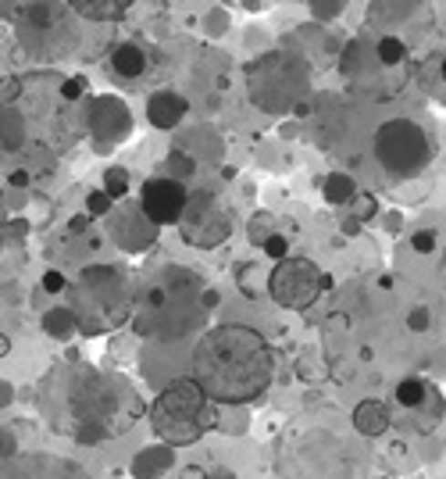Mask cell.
I'll use <instances>...</instances> for the list:
<instances>
[{"instance_id": "6da1fadb", "label": "cell", "mask_w": 446, "mask_h": 479, "mask_svg": "<svg viewBox=\"0 0 446 479\" xmlns=\"http://www.w3.org/2000/svg\"><path fill=\"white\" fill-rule=\"evenodd\" d=\"M275 380V354L250 326H214L193 348V383L207 401L246 404Z\"/></svg>"}, {"instance_id": "7a4b0ae2", "label": "cell", "mask_w": 446, "mask_h": 479, "mask_svg": "<svg viewBox=\"0 0 446 479\" xmlns=\"http://www.w3.org/2000/svg\"><path fill=\"white\" fill-rule=\"evenodd\" d=\"M68 376L72 380H65V390H57V397L43 393L40 404L57 433L72 436L79 443H100L122 436V430H129L132 419L140 415L136 401L122 404V397H132V390L119 380H108L97 369H79Z\"/></svg>"}, {"instance_id": "3957f363", "label": "cell", "mask_w": 446, "mask_h": 479, "mask_svg": "<svg viewBox=\"0 0 446 479\" xmlns=\"http://www.w3.org/2000/svg\"><path fill=\"white\" fill-rule=\"evenodd\" d=\"M218 422L214 404L203 397V390L193 380H179L164 387L150 408V426L171 447H190L203 433H211Z\"/></svg>"}, {"instance_id": "277c9868", "label": "cell", "mask_w": 446, "mask_h": 479, "mask_svg": "<svg viewBox=\"0 0 446 479\" xmlns=\"http://www.w3.org/2000/svg\"><path fill=\"white\" fill-rule=\"evenodd\" d=\"M318 286H322V272H318V265L307 262V258H283L275 265L272 279H268L272 297L283 307H296V311L315 305V297L322 294Z\"/></svg>"}, {"instance_id": "5b68a950", "label": "cell", "mask_w": 446, "mask_h": 479, "mask_svg": "<svg viewBox=\"0 0 446 479\" xmlns=\"http://www.w3.org/2000/svg\"><path fill=\"white\" fill-rule=\"evenodd\" d=\"M186 201H190V193H186V186L179 179H150L140 190L143 215L150 218V222H158V225L179 222L182 212H186Z\"/></svg>"}, {"instance_id": "8992f818", "label": "cell", "mask_w": 446, "mask_h": 479, "mask_svg": "<svg viewBox=\"0 0 446 479\" xmlns=\"http://www.w3.org/2000/svg\"><path fill=\"white\" fill-rule=\"evenodd\" d=\"M0 479H89L76 462L54 454H22L0 465Z\"/></svg>"}, {"instance_id": "52a82bcc", "label": "cell", "mask_w": 446, "mask_h": 479, "mask_svg": "<svg viewBox=\"0 0 446 479\" xmlns=\"http://www.w3.org/2000/svg\"><path fill=\"white\" fill-rule=\"evenodd\" d=\"M182 115H186V100H182L179 93L161 89V93L150 97V122H154L158 130H175V126L182 122Z\"/></svg>"}, {"instance_id": "ba28073f", "label": "cell", "mask_w": 446, "mask_h": 479, "mask_svg": "<svg viewBox=\"0 0 446 479\" xmlns=\"http://www.w3.org/2000/svg\"><path fill=\"white\" fill-rule=\"evenodd\" d=\"M354 426H358V433L365 436H382L389 430V411H386V404H382V401H361L358 411H354Z\"/></svg>"}, {"instance_id": "9c48e42d", "label": "cell", "mask_w": 446, "mask_h": 479, "mask_svg": "<svg viewBox=\"0 0 446 479\" xmlns=\"http://www.w3.org/2000/svg\"><path fill=\"white\" fill-rule=\"evenodd\" d=\"M68 4L76 15L89 18V22H115L129 11L132 0H68Z\"/></svg>"}, {"instance_id": "30bf717a", "label": "cell", "mask_w": 446, "mask_h": 479, "mask_svg": "<svg viewBox=\"0 0 446 479\" xmlns=\"http://www.w3.org/2000/svg\"><path fill=\"white\" fill-rule=\"evenodd\" d=\"M147 54L140 50L136 44H122L115 54H111V68L119 72V76H125V79H140L143 72H147Z\"/></svg>"}, {"instance_id": "8fae6325", "label": "cell", "mask_w": 446, "mask_h": 479, "mask_svg": "<svg viewBox=\"0 0 446 479\" xmlns=\"http://www.w3.org/2000/svg\"><path fill=\"white\" fill-rule=\"evenodd\" d=\"M397 401H400L404 408H421V401H425V383H421V380H404V383L397 387Z\"/></svg>"}, {"instance_id": "7c38bea8", "label": "cell", "mask_w": 446, "mask_h": 479, "mask_svg": "<svg viewBox=\"0 0 446 479\" xmlns=\"http://www.w3.org/2000/svg\"><path fill=\"white\" fill-rule=\"evenodd\" d=\"M125 186H129V172H125V169H111V172H108V190H111V197H115V193L122 197Z\"/></svg>"}, {"instance_id": "4fadbf2b", "label": "cell", "mask_w": 446, "mask_h": 479, "mask_svg": "<svg viewBox=\"0 0 446 479\" xmlns=\"http://www.w3.org/2000/svg\"><path fill=\"white\" fill-rule=\"evenodd\" d=\"M397 57H404V47L397 44V40H382V61H397Z\"/></svg>"}, {"instance_id": "5bb4252c", "label": "cell", "mask_w": 446, "mask_h": 479, "mask_svg": "<svg viewBox=\"0 0 446 479\" xmlns=\"http://www.w3.org/2000/svg\"><path fill=\"white\" fill-rule=\"evenodd\" d=\"M86 204H89V212H93V215H100V212H108V193H93Z\"/></svg>"}, {"instance_id": "9a60e30c", "label": "cell", "mask_w": 446, "mask_h": 479, "mask_svg": "<svg viewBox=\"0 0 446 479\" xmlns=\"http://www.w3.org/2000/svg\"><path fill=\"white\" fill-rule=\"evenodd\" d=\"M43 283H47V290H65V279H61L57 272H50V276H47Z\"/></svg>"}, {"instance_id": "2e32d148", "label": "cell", "mask_w": 446, "mask_h": 479, "mask_svg": "<svg viewBox=\"0 0 446 479\" xmlns=\"http://www.w3.org/2000/svg\"><path fill=\"white\" fill-rule=\"evenodd\" d=\"M414 329H425L429 326V311H414V322H410Z\"/></svg>"}]
</instances>
